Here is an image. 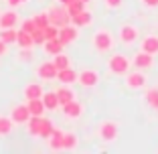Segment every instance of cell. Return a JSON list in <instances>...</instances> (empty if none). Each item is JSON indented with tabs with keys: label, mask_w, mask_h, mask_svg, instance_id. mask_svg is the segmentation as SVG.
Listing matches in <instances>:
<instances>
[{
	"label": "cell",
	"mask_w": 158,
	"mask_h": 154,
	"mask_svg": "<svg viewBox=\"0 0 158 154\" xmlns=\"http://www.w3.org/2000/svg\"><path fill=\"white\" fill-rule=\"evenodd\" d=\"M91 45L98 53H107V51H112V49L116 47V39H114V35L110 33L107 28H99V31L93 33Z\"/></svg>",
	"instance_id": "6da1fadb"
},
{
	"label": "cell",
	"mask_w": 158,
	"mask_h": 154,
	"mask_svg": "<svg viewBox=\"0 0 158 154\" xmlns=\"http://www.w3.org/2000/svg\"><path fill=\"white\" fill-rule=\"evenodd\" d=\"M130 67H132V59L126 57L124 53H114V55L107 59V69L114 75H126L130 71Z\"/></svg>",
	"instance_id": "7a4b0ae2"
},
{
	"label": "cell",
	"mask_w": 158,
	"mask_h": 154,
	"mask_svg": "<svg viewBox=\"0 0 158 154\" xmlns=\"http://www.w3.org/2000/svg\"><path fill=\"white\" fill-rule=\"evenodd\" d=\"M47 12H49V20H51V24H55V27H59V28L63 27V24L71 23V14H69V10H67V6H63V4L51 6Z\"/></svg>",
	"instance_id": "3957f363"
},
{
	"label": "cell",
	"mask_w": 158,
	"mask_h": 154,
	"mask_svg": "<svg viewBox=\"0 0 158 154\" xmlns=\"http://www.w3.org/2000/svg\"><path fill=\"white\" fill-rule=\"evenodd\" d=\"M98 136H99V140L107 142V144H112V142L118 140V136H120V130H118V124L112 120H106L99 124L98 128Z\"/></svg>",
	"instance_id": "277c9868"
},
{
	"label": "cell",
	"mask_w": 158,
	"mask_h": 154,
	"mask_svg": "<svg viewBox=\"0 0 158 154\" xmlns=\"http://www.w3.org/2000/svg\"><path fill=\"white\" fill-rule=\"evenodd\" d=\"M124 83L128 89H144L146 83H148V77H146L144 71H140V69L138 71H128Z\"/></svg>",
	"instance_id": "5b68a950"
},
{
	"label": "cell",
	"mask_w": 158,
	"mask_h": 154,
	"mask_svg": "<svg viewBox=\"0 0 158 154\" xmlns=\"http://www.w3.org/2000/svg\"><path fill=\"white\" fill-rule=\"evenodd\" d=\"M99 79H102V77H99V73L95 69H81L77 73V83L87 87V89L95 87V85L99 83Z\"/></svg>",
	"instance_id": "8992f818"
},
{
	"label": "cell",
	"mask_w": 158,
	"mask_h": 154,
	"mask_svg": "<svg viewBox=\"0 0 158 154\" xmlns=\"http://www.w3.org/2000/svg\"><path fill=\"white\" fill-rule=\"evenodd\" d=\"M118 33H120V41L124 43V45H134L140 37V28L136 27V24L128 23V24H122Z\"/></svg>",
	"instance_id": "52a82bcc"
},
{
	"label": "cell",
	"mask_w": 158,
	"mask_h": 154,
	"mask_svg": "<svg viewBox=\"0 0 158 154\" xmlns=\"http://www.w3.org/2000/svg\"><path fill=\"white\" fill-rule=\"evenodd\" d=\"M132 65L140 71H148L154 67V55L150 53H144V51H138L134 57H132Z\"/></svg>",
	"instance_id": "ba28073f"
},
{
	"label": "cell",
	"mask_w": 158,
	"mask_h": 154,
	"mask_svg": "<svg viewBox=\"0 0 158 154\" xmlns=\"http://www.w3.org/2000/svg\"><path fill=\"white\" fill-rule=\"evenodd\" d=\"M57 67L53 61H45V63H41V65L37 67V77L43 81H55L57 79Z\"/></svg>",
	"instance_id": "9c48e42d"
},
{
	"label": "cell",
	"mask_w": 158,
	"mask_h": 154,
	"mask_svg": "<svg viewBox=\"0 0 158 154\" xmlns=\"http://www.w3.org/2000/svg\"><path fill=\"white\" fill-rule=\"evenodd\" d=\"M77 37H79V28L75 27V24H63V27L59 28V41L63 43V45H71V43H75L77 41Z\"/></svg>",
	"instance_id": "30bf717a"
},
{
	"label": "cell",
	"mask_w": 158,
	"mask_h": 154,
	"mask_svg": "<svg viewBox=\"0 0 158 154\" xmlns=\"http://www.w3.org/2000/svg\"><path fill=\"white\" fill-rule=\"evenodd\" d=\"M28 118H31V112H28L27 103H19V106H14L10 110V120L14 124H27Z\"/></svg>",
	"instance_id": "8fae6325"
},
{
	"label": "cell",
	"mask_w": 158,
	"mask_h": 154,
	"mask_svg": "<svg viewBox=\"0 0 158 154\" xmlns=\"http://www.w3.org/2000/svg\"><path fill=\"white\" fill-rule=\"evenodd\" d=\"M63 107V114H65L69 120H77V118H81L83 116V103L81 102H77V99H73V102H69V103H65V106H61Z\"/></svg>",
	"instance_id": "7c38bea8"
},
{
	"label": "cell",
	"mask_w": 158,
	"mask_h": 154,
	"mask_svg": "<svg viewBox=\"0 0 158 154\" xmlns=\"http://www.w3.org/2000/svg\"><path fill=\"white\" fill-rule=\"evenodd\" d=\"M140 51L150 53V55H158V35H146L140 41Z\"/></svg>",
	"instance_id": "4fadbf2b"
},
{
	"label": "cell",
	"mask_w": 158,
	"mask_h": 154,
	"mask_svg": "<svg viewBox=\"0 0 158 154\" xmlns=\"http://www.w3.org/2000/svg\"><path fill=\"white\" fill-rule=\"evenodd\" d=\"M19 23H20V16L16 14V10L0 12V28H14Z\"/></svg>",
	"instance_id": "5bb4252c"
},
{
	"label": "cell",
	"mask_w": 158,
	"mask_h": 154,
	"mask_svg": "<svg viewBox=\"0 0 158 154\" xmlns=\"http://www.w3.org/2000/svg\"><path fill=\"white\" fill-rule=\"evenodd\" d=\"M71 24H75L77 28L89 27V24H91V12L83 8V10H79V12L71 14Z\"/></svg>",
	"instance_id": "9a60e30c"
},
{
	"label": "cell",
	"mask_w": 158,
	"mask_h": 154,
	"mask_svg": "<svg viewBox=\"0 0 158 154\" xmlns=\"http://www.w3.org/2000/svg\"><path fill=\"white\" fill-rule=\"evenodd\" d=\"M57 79H59L63 85H71V83H75V81H77V71H73L71 67L59 69V71H57Z\"/></svg>",
	"instance_id": "2e32d148"
},
{
	"label": "cell",
	"mask_w": 158,
	"mask_h": 154,
	"mask_svg": "<svg viewBox=\"0 0 158 154\" xmlns=\"http://www.w3.org/2000/svg\"><path fill=\"white\" fill-rule=\"evenodd\" d=\"M16 45L19 49H33L35 47V41H33V35L19 28V35H16Z\"/></svg>",
	"instance_id": "e0dca14e"
},
{
	"label": "cell",
	"mask_w": 158,
	"mask_h": 154,
	"mask_svg": "<svg viewBox=\"0 0 158 154\" xmlns=\"http://www.w3.org/2000/svg\"><path fill=\"white\" fill-rule=\"evenodd\" d=\"M27 107L31 116H43L47 112L45 103H43V98H35V99H27Z\"/></svg>",
	"instance_id": "ac0fdd59"
},
{
	"label": "cell",
	"mask_w": 158,
	"mask_h": 154,
	"mask_svg": "<svg viewBox=\"0 0 158 154\" xmlns=\"http://www.w3.org/2000/svg\"><path fill=\"white\" fill-rule=\"evenodd\" d=\"M43 85L41 83H27L24 85V91H23V95H24V99H35V98H43Z\"/></svg>",
	"instance_id": "d6986e66"
},
{
	"label": "cell",
	"mask_w": 158,
	"mask_h": 154,
	"mask_svg": "<svg viewBox=\"0 0 158 154\" xmlns=\"http://www.w3.org/2000/svg\"><path fill=\"white\" fill-rule=\"evenodd\" d=\"M63 43L59 41V39H49V41L43 43V51L47 53V55H57V53H63Z\"/></svg>",
	"instance_id": "ffe728a7"
},
{
	"label": "cell",
	"mask_w": 158,
	"mask_h": 154,
	"mask_svg": "<svg viewBox=\"0 0 158 154\" xmlns=\"http://www.w3.org/2000/svg\"><path fill=\"white\" fill-rule=\"evenodd\" d=\"M41 124H43V116H31L28 122H27V134L28 136H37V138H39Z\"/></svg>",
	"instance_id": "44dd1931"
},
{
	"label": "cell",
	"mask_w": 158,
	"mask_h": 154,
	"mask_svg": "<svg viewBox=\"0 0 158 154\" xmlns=\"http://www.w3.org/2000/svg\"><path fill=\"white\" fill-rule=\"evenodd\" d=\"M14 126H16V124L10 120V116H0V138L10 136L14 132Z\"/></svg>",
	"instance_id": "7402d4cb"
},
{
	"label": "cell",
	"mask_w": 158,
	"mask_h": 154,
	"mask_svg": "<svg viewBox=\"0 0 158 154\" xmlns=\"http://www.w3.org/2000/svg\"><path fill=\"white\" fill-rule=\"evenodd\" d=\"M57 98H59V106H65V103L75 99V94H73V89H69L67 85H61L57 89Z\"/></svg>",
	"instance_id": "603a6c76"
},
{
	"label": "cell",
	"mask_w": 158,
	"mask_h": 154,
	"mask_svg": "<svg viewBox=\"0 0 158 154\" xmlns=\"http://www.w3.org/2000/svg\"><path fill=\"white\" fill-rule=\"evenodd\" d=\"M43 103L49 112H55L57 107H59V98H57V91H47L43 94Z\"/></svg>",
	"instance_id": "cb8c5ba5"
},
{
	"label": "cell",
	"mask_w": 158,
	"mask_h": 154,
	"mask_svg": "<svg viewBox=\"0 0 158 154\" xmlns=\"http://www.w3.org/2000/svg\"><path fill=\"white\" fill-rule=\"evenodd\" d=\"M77 146V136L73 132H63L61 136V150H73Z\"/></svg>",
	"instance_id": "d4e9b609"
},
{
	"label": "cell",
	"mask_w": 158,
	"mask_h": 154,
	"mask_svg": "<svg viewBox=\"0 0 158 154\" xmlns=\"http://www.w3.org/2000/svg\"><path fill=\"white\" fill-rule=\"evenodd\" d=\"M53 132H55V124H53L49 118H43V124H41V132H39V138H43V140H49L53 136Z\"/></svg>",
	"instance_id": "484cf974"
},
{
	"label": "cell",
	"mask_w": 158,
	"mask_h": 154,
	"mask_svg": "<svg viewBox=\"0 0 158 154\" xmlns=\"http://www.w3.org/2000/svg\"><path fill=\"white\" fill-rule=\"evenodd\" d=\"M61 136H63V132L55 128L53 136L49 138V150H53V152H63V150H61Z\"/></svg>",
	"instance_id": "4316f807"
},
{
	"label": "cell",
	"mask_w": 158,
	"mask_h": 154,
	"mask_svg": "<svg viewBox=\"0 0 158 154\" xmlns=\"http://www.w3.org/2000/svg\"><path fill=\"white\" fill-rule=\"evenodd\" d=\"M53 63H55L57 69H65V67L71 65V59L65 55V53H57V55H53Z\"/></svg>",
	"instance_id": "83f0119b"
},
{
	"label": "cell",
	"mask_w": 158,
	"mask_h": 154,
	"mask_svg": "<svg viewBox=\"0 0 158 154\" xmlns=\"http://www.w3.org/2000/svg\"><path fill=\"white\" fill-rule=\"evenodd\" d=\"M16 35H19V31H14V28H2L0 39H2L6 45H12V43H16Z\"/></svg>",
	"instance_id": "f1b7e54d"
},
{
	"label": "cell",
	"mask_w": 158,
	"mask_h": 154,
	"mask_svg": "<svg viewBox=\"0 0 158 154\" xmlns=\"http://www.w3.org/2000/svg\"><path fill=\"white\" fill-rule=\"evenodd\" d=\"M146 102H148L150 107L158 110V87H150L148 91H146Z\"/></svg>",
	"instance_id": "f546056e"
},
{
	"label": "cell",
	"mask_w": 158,
	"mask_h": 154,
	"mask_svg": "<svg viewBox=\"0 0 158 154\" xmlns=\"http://www.w3.org/2000/svg\"><path fill=\"white\" fill-rule=\"evenodd\" d=\"M43 33H45V39L49 41V39H59V27H55V24H47L45 28H43Z\"/></svg>",
	"instance_id": "4dcf8cb0"
},
{
	"label": "cell",
	"mask_w": 158,
	"mask_h": 154,
	"mask_svg": "<svg viewBox=\"0 0 158 154\" xmlns=\"http://www.w3.org/2000/svg\"><path fill=\"white\" fill-rule=\"evenodd\" d=\"M33 19H35V24H37L39 28H45L47 24L51 23V20H49V12H39V14H35Z\"/></svg>",
	"instance_id": "1f68e13d"
},
{
	"label": "cell",
	"mask_w": 158,
	"mask_h": 154,
	"mask_svg": "<svg viewBox=\"0 0 158 154\" xmlns=\"http://www.w3.org/2000/svg\"><path fill=\"white\" fill-rule=\"evenodd\" d=\"M20 28L23 31H27V33H31L33 35V31H37V24H35V19H24V20H20Z\"/></svg>",
	"instance_id": "d6a6232c"
},
{
	"label": "cell",
	"mask_w": 158,
	"mask_h": 154,
	"mask_svg": "<svg viewBox=\"0 0 158 154\" xmlns=\"http://www.w3.org/2000/svg\"><path fill=\"white\" fill-rule=\"evenodd\" d=\"M83 8H85V2H81V0H73V2L67 4L69 14H75V12H79V10H83Z\"/></svg>",
	"instance_id": "836d02e7"
},
{
	"label": "cell",
	"mask_w": 158,
	"mask_h": 154,
	"mask_svg": "<svg viewBox=\"0 0 158 154\" xmlns=\"http://www.w3.org/2000/svg\"><path fill=\"white\" fill-rule=\"evenodd\" d=\"M33 41H35V45H41V47H43V43L47 41V39H45V33H43V28L33 31Z\"/></svg>",
	"instance_id": "e575fe53"
},
{
	"label": "cell",
	"mask_w": 158,
	"mask_h": 154,
	"mask_svg": "<svg viewBox=\"0 0 158 154\" xmlns=\"http://www.w3.org/2000/svg\"><path fill=\"white\" fill-rule=\"evenodd\" d=\"M19 59L20 61H31V59H33V49H20Z\"/></svg>",
	"instance_id": "d590c367"
},
{
	"label": "cell",
	"mask_w": 158,
	"mask_h": 154,
	"mask_svg": "<svg viewBox=\"0 0 158 154\" xmlns=\"http://www.w3.org/2000/svg\"><path fill=\"white\" fill-rule=\"evenodd\" d=\"M103 2H106V6L110 10H116V8H120V6L124 4V0H103Z\"/></svg>",
	"instance_id": "8d00e7d4"
},
{
	"label": "cell",
	"mask_w": 158,
	"mask_h": 154,
	"mask_svg": "<svg viewBox=\"0 0 158 154\" xmlns=\"http://www.w3.org/2000/svg\"><path fill=\"white\" fill-rule=\"evenodd\" d=\"M8 2V6L10 8H16V6H23V4H27L28 0H6Z\"/></svg>",
	"instance_id": "74e56055"
},
{
	"label": "cell",
	"mask_w": 158,
	"mask_h": 154,
	"mask_svg": "<svg viewBox=\"0 0 158 154\" xmlns=\"http://www.w3.org/2000/svg\"><path fill=\"white\" fill-rule=\"evenodd\" d=\"M6 51H8V45H6V43L2 41V39H0V57L6 55Z\"/></svg>",
	"instance_id": "f35d334b"
},
{
	"label": "cell",
	"mask_w": 158,
	"mask_h": 154,
	"mask_svg": "<svg viewBox=\"0 0 158 154\" xmlns=\"http://www.w3.org/2000/svg\"><path fill=\"white\" fill-rule=\"evenodd\" d=\"M142 2H144L146 6H150V8H156L158 6V0H142Z\"/></svg>",
	"instance_id": "ab89813d"
},
{
	"label": "cell",
	"mask_w": 158,
	"mask_h": 154,
	"mask_svg": "<svg viewBox=\"0 0 158 154\" xmlns=\"http://www.w3.org/2000/svg\"><path fill=\"white\" fill-rule=\"evenodd\" d=\"M57 2H59V4H63V6H67L69 2H73V0H57Z\"/></svg>",
	"instance_id": "60d3db41"
},
{
	"label": "cell",
	"mask_w": 158,
	"mask_h": 154,
	"mask_svg": "<svg viewBox=\"0 0 158 154\" xmlns=\"http://www.w3.org/2000/svg\"><path fill=\"white\" fill-rule=\"evenodd\" d=\"M81 2H85V4H87V2H89V0H81Z\"/></svg>",
	"instance_id": "b9f144b4"
}]
</instances>
